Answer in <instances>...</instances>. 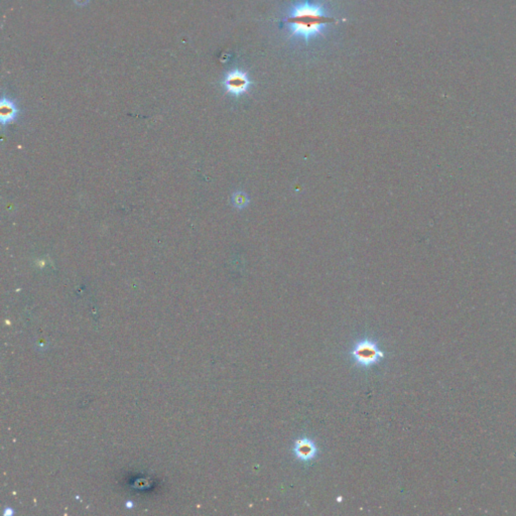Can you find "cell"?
I'll return each instance as SVG.
<instances>
[{
  "mask_svg": "<svg viewBox=\"0 0 516 516\" xmlns=\"http://www.w3.org/2000/svg\"><path fill=\"white\" fill-rule=\"evenodd\" d=\"M338 21L339 19L335 17L325 15L320 7L309 4L294 8L292 13L285 19L291 31L305 39L319 34L326 24Z\"/></svg>",
  "mask_w": 516,
  "mask_h": 516,
  "instance_id": "cell-1",
  "label": "cell"
},
{
  "mask_svg": "<svg viewBox=\"0 0 516 516\" xmlns=\"http://www.w3.org/2000/svg\"><path fill=\"white\" fill-rule=\"evenodd\" d=\"M350 355L355 364L362 368L377 365L384 358V352L379 349L377 342L370 338L358 341L353 346Z\"/></svg>",
  "mask_w": 516,
  "mask_h": 516,
  "instance_id": "cell-2",
  "label": "cell"
},
{
  "mask_svg": "<svg viewBox=\"0 0 516 516\" xmlns=\"http://www.w3.org/2000/svg\"><path fill=\"white\" fill-rule=\"evenodd\" d=\"M224 87L227 93L233 96H240L248 91L250 80L244 72L233 71L227 74L224 80Z\"/></svg>",
  "mask_w": 516,
  "mask_h": 516,
  "instance_id": "cell-3",
  "label": "cell"
},
{
  "mask_svg": "<svg viewBox=\"0 0 516 516\" xmlns=\"http://www.w3.org/2000/svg\"><path fill=\"white\" fill-rule=\"evenodd\" d=\"M292 452L294 457L302 463H309L314 461L318 457L319 453L315 442L306 437L299 438L294 442Z\"/></svg>",
  "mask_w": 516,
  "mask_h": 516,
  "instance_id": "cell-4",
  "label": "cell"
},
{
  "mask_svg": "<svg viewBox=\"0 0 516 516\" xmlns=\"http://www.w3.org/2000/svg\"><path fill=\"white\" fill-rule=\"evenodd\" d=\"M17 112V107L11 100L3 98L0 102V119L3 125L12 122L16 118Z\"/></svg>",
  "mask_w": 516,
  "mask_h": 516,
  "instance_id": "cell-5",
  "label": "cell"
},
{
  "mask_svg": "<svg viewBox=\"0 0 516 516\" xmlns=\"http://www.w3.org/2000/svg\"><path fill=\"white\" fill-rule=\"evenodd\" d=\"M232 203H233L235 208L241 210V209L246 208L247 206L249 205L250 199H249V197L247 196V194L245 192L237 191L232 196Z\"/></svg>",
  "mask_w": 516,
  "mask_h": 516,
  "instance_id": "cell-6",
  "label": "cell"
}]
</instances>
